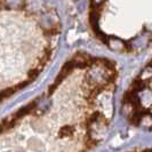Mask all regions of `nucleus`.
<instances>
[{
    "instance_id": "nucleus-3",
    "label": "nucleus",
    "mask_w": 152,
    "mask_h": 152,
    "mask_svg": "<svg viewBox=\"0 0 152 152\" xmlns=\"http://www.w3.org/2000/svg\"><path fill=\"white\" fill-rule=\"evenodd\" d=\"M88 23L114 53L138 55L152 46V0H89Z\"/></svg>"
},
{
    "instance_id": "nucleus-2",
    "label": "nucleus",
    "mask_w": 152,
    "mask_h": 152,
    "mask_svg": "<svg viewBox=\"0 0 152 152\" xmlns=\"http://www.w3.org/2000/svg\"><path fill=\"white\" fill-rule=\"evenodd\" d=\"M62 31L50 0H0V104L48 68Z\"/></svg>"
},
{
    "instance_id": "nucleus-4",
    "label": "nucleus",
    "mask_w": 152,
    "mask_h": 152,
    "mask_svg": "<svg viewBox=\"0 0 152 152\" xmlns=\"http://www.w3.org/2000/svg\"><path fill=\"white\" fill-rule=\"evenodd\" d=\"M121 110L133 126L152 132V57L124 93Z\"/></svg>"
},
{
    "instance_id": "nucleus-1",
    "label": "nucleus",
    "mask_w": 152,
    "mask_h": 152,
    "mask_svg": "<svg viewBox=\"0 0 152 152\" xmlns=\"http://www.w3.org/2000/svg\"><path fill=\"white\" fill-rule=\"evenodd\" d=\"M118 64L87 52L71 55L38 96L0 121V152H89L115 113Z\"/></svg>"
}]
</instances>
